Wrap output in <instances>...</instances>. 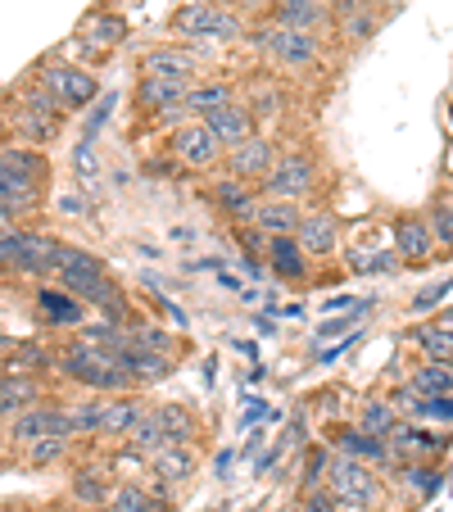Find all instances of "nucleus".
<instances>
[{"instance_id":"nucleus-1","label":"nucleus","mask_w":453,"mask_h":512,"mask_svg":"<svg viewBox=\"0 0 453 512\" xmlns=\"http://www.w3.org/2000/svg\"><path fill=\"white\" fill-rule=\"evenodd\" d=\"M0 109L10 114V127H14V141L23 145H37V150H46V145H55L59 136H64L68 127V114L59 109V100L50 96V91H41L37 82L23 73L14 87L0 91Z\"/></svg>"},{"instance_id":"nucleus-2","label":"nucleus","mask_w":453,"mask_h":512,"mask_svg":"<svg viewBox=\"0 0 453 512\" xmlns=\"http://www.w3.org/2000/svg\"><path fill=\"white\" fill-rule=\"evenodd\" d=\"M55 381L82 390V395H127V390H136L132 377L118 368L114 358L82 345L78 336L55 340Z\"/></svg>"},{"instance_id":"nucleus-3","label":"nucleus","mask_w":453,"mask_h":512,"mask_svg":"<svg viewBox=\"0 0 453 512\" xmlns=\"http://www.w3.org/2000/svg\"><path fill=\"white\" fill-rule=\"evenodd\" d=\"M254 19L236 10H218L209 0H182L168 19V32L177 41H191V46H245L250 41Z\"/></svg>"},{"instance_id":"nucleus-4","label":"nucleus","mask_w":453,"mask_h":512,"mask_svg":"<svg viewBox=\"0 0 453 512\" xmlns=\"http://www.w3.org/2000/svg\"><path fill=\"white\" fill-rule=\"evenodd\" d=\"M245 46L259 50V55L268 59V68H277V73H313V68H322V59H327V37L277 28V23H268V19L254 23Z\"/></svg>"},{"instance_id":"nucleus-5","label":"nucleus","mask_w":453,"mask_h":512,"mask_svg":"<svg viewBox=\"0 0 453 512\" xmlns=\"http://www.w3.org/2000/svg\"><path fill=\"white\" fill-rule=\"evenodd\" d=\"M28 78L37 82L41 91H50V96L59 100V109L64 114H78V109H91L105 91H100V73H91V68H78L68 64V59H59L55 50L50 55H41L37 64L28 68Z\"/></svg>"},{"instance_id":"nucleus-6","label":"nucleus","mask_w":453,"mask_h":512,"mask_svg":"<svg viewBox=\"0 0 453 512\" xmlns=\"http://www.w3.org/2000/svg\"><path fill=\"white\" fill-rule=\"evenodd\" d=\"M327 494L336 499L340 512H376L381 508V494H386V481L381 472L358 458H345V454H331L327 463Z\"/></svg>"},{"instance_id":"nucleus-7","label":"nucleus","mask_w":453,"mask_h":512,"mask_svg":"<svg viewBox=\"0 0 453 512\" xmlns=\"http://www.w3.org/2000/svg\"><path fill=\"white\" fill-rule=\"evenodd\" d=\"M322 186V164L313 150H304V145H286L277 155V164H272V173L259 182V195H268V200H290V204H304L313 200Z\"/></svg>"},{"instance_id":"nucleus-8","label":"nucleus","mask_w":453,"mask_h":512,"mask_svg":"<svg viewBox=\"0 0 453 512\" xmlns=\"http://www.w3.org/2000/svg\"><path fill=\"white\" fill-rule=\"evenodd\" d=\"M59 254V236L41 232V227H19L0 241V268L23 281H50Z\"/></svg>"},{"instance_id":"nucleus-9","label":"nucleus","mask_w":453,"mask_h":512,"mask_svg":"<svg viewBox=\"0 0 453 512\" xmlns=\"http://www.w3.org/2000/svg\"><path fill=\"white\" fill-rule=\"evenodd\" d=\"M136 68L150 73V78H168V82H186V87H191V82L209 78V46H191V41H159V46L141 50Z\"/></svg>"},{"instance_id":"nucleus-10","label":"nucleus","mask_w":453,"mask_h":512,"mask_svg":"<svg viewBox=\"0 0 453 512\" xmlns=\"http://www.w3.org/2000/svg\"><path fill=\"white\" fill-rule=\"evenodd\" d=\"M168 155L177 159L182 173H222V150L218 136L204 127V118H186L168 132Z\"/></svg>"},{"instance_id":"nucleus-11","label":"nucleus","mask_w":453,"mask_h":512,"mask_svg":"<svg viewBox=\"0 0 453 512\" xmlns=\"http://www.w3.org/2000/svg\"><path fill=\"white\" fill-rule=\"evenodd\" d=\"M78 440L73 435V422H68V404L64 399H46V404L28 408V413H19L14 422H5V445L10 449H32L37 440Z\"/></svg>"},{"instance_id":"nucleus-12","label":"nucleus","mask_w":453,"mask_h":512,"mask_svg":"<svg viewBox=\"0 0 453 512\" xmlns=\"http://www.w3.org/2000/svg\"><path fill=\"white\" fill-rule=\"evenodd\" d=\"M281 150H286V145H281L272 132H254L250 141H241L236 150H227V155H222V173L236 177V182H254V186H259L263 177L272 173V164H277Z\"/></svg>"},{"instance_id":"nucleus-13","label":"nucleus","mask_w":453,"mask_h":512,"mask_svg":"<svg viewBox=\"0 0 453 512\" xmlns=\"http://www.w3.org/2000/svg\"><path fill=\"white\" fill-rule=\"evenodd\" d=\"M32 318H37L41 331H78L87 322V304L78 295H68L55 281H37L32 290Z\"/></svg>"},{"instance_id":"nucleus-14","label":"nucleus","mask_w":453,"mask_h":512,"mask_svg":"<svg viewBox=\"0 0 453 512\" xmlns=\"http://www.w3.org/2000/svg\"><path fill=\"white\" fill-rule=\"evenodd\" d=\"M182 100H186V82H168V78H150V73H141V78H136V87H132L136 114L155 118L159 127H164V123H173V127L186 123Z\"/></svg>"},{"instance_id":"nucleus-15","label":"nucleus","mask_w":453,"mask_h":512,"mask_svg":"<svg viewBox=\"0 0 453 512\" xmlns=\"http://www.w3.org/2000/svg\"><path fill=\"white\" fill-rule=\"evenodd\" d=\"M390 236H395V254L399 263H408V268H426V263H435V254H440V245H435L431 227H426L422 209H404L395 213V223H390Z\"/></svg>"},{"instance_id":"nucleus-16","label":"nucleus","mask_w":453,"mask_h":512,"mask_svg":"<svg viewBox=\"0 0 453 512\" xmlns=\"http://www.w3.org/2000/svg\"><path fill=\"white\" fill-rule=\"evenodd\" d=\"M331 454L358 458V463L376 467V472H395V467H399V458H395V449H390V440L358 431L354 422H345V426H336V431H331Z\"/></svg>"},{"instance_id":"nucleus-17","label":"nucleus","mask_w":453,"mask_h":512,"mask_svg":"<svg viewBox=\"0 0 453 512\" xmlns=\"http://www.w3.org/2000/svg\"><path fill=\"white\" fill-rule=\"evenodd\" d=\"M73 37L87 41V46H96V50H105V55H114L118 46L132 41V23H127V14H118L114 5H91V10L78 19Z\"/></svg>"},{"instance_id":"nucleus-18","label":"nucleus","mask_w":453,"mask_h":512,"mask_svg":"<svg viewBox=\"0 0 453 512\" xmlns=\"http://www.w3.org/2000/svg\"><path fill=\"white\" fill-rule=\"evenodd\" d=\"M259 186L254 182H236V177H227V173H218L209 182V204H213V213H218L222 223H236V227H245L254 218V209H259Z\"/></svg>"},{"instance_id":"nucleus-19","label":"nucleus","mask_w":453,"mask_h":512,"mask_svg":"<svg viewBox=\"0 0 453 512\" xmlns=\"http://www.w3.org/2000/svg\"><path fill=\"white\" fill-rule=\"evenodd\" d=\"M386 440H390L399 463H435V458L444 454V435L426 422H413V417H399L395 431H390Z\"/></svg>"},{"instance_id":"nucleus-20","label":"nucleus","mask_w":453,"mask_h":512,"mask_svg":"<svg viewBox=\"0 0 453 512\" xmlns=\"http://www.w3.org/2000/svg\"><path fill=\"white\" fill-rule=\"evenodd\" d=\"M145 413H150V399H145V390H127V395H105V413H100V431H96V440L123 445V440L136 431V422H141Z\"/></svg>"},{"instance_id":"nucleus-21","label":"nucleus","mask_w":453,"mask_h":512,"mask_svg":"<svg viewBox=\"0 0 453 512\" xmlns=\"http://www.w3.org/2000/svg\"><path fill=\"white\" fill-rule=\"evenodd\" d=\"M195 472H200V454H195V445H168L159 449V454L145 458V476H155V490H177V485L195 481Z\"/></svg>"},{"instance_id":"nucleus-22","label":"nucleus","mask_w":453,"mask_h":512,"mask_svg":"<svg viewBox=\"0 0 453 512\" xmlns=\"http://www.w3.org/2000/svg\"><path fill=\"white\" fill-rule=\"evenodd\" d=\"M263 19L277 23V28L318 32V37L336 32V19H331V5H327V0H286V5H272V10L263 14Z\"/></svg>"},{"instance_id":"nucleus-23","label":"nucleus","mask_w":453,"mask_h":512,"mask_svg":"<svg viewBox=\"0 0 453 512\" xmlns=\"http://www.w3.org/2000/svg\"><path fill=\"white\" fill-rule=\"evenodd\" d=\"M263 268L277 281H286V286H304L313 277V259L304 254V245L295 236H272L268 250H263Z\"/></svg>"},{"instance_id":"nucleus-24","label":"nucleus","mask_w":453,"mask_h":512,"mask_svg":"<svg viewBox=\"0 0 453 512\" xmlns=\"http://www.w3.org/2000/svg\"><path fill=\"white\" fill-rule=\"evenodd\" d=\"M114 490H118L114 467L82 463V467H73V476H68V494H73V503H78L82 512H91V508H109Z\"/></svg>"},{"instance_id":"nucleus-25","label":"nucleus","mask_w":453,"mask_h":512,"mask_svg":"<svg viewBox=\"0 0 453 512\" xmlns=\"http://www.w3.org/2000/svg\"><path fill=\"white\" fill-rule=\"evenodd\" d=\"M0 204L14 213V218H37L41 209H50V186H37L28 182L23 173H14V168L0 164Z\"/></svg>"},{"instance_id":"nucleus-26","label":"nucleus","mask_w":453,"mask_h":512,"mask_svg":"<svg viewBox=\"0 0 453 512\" xmlns=\"http://www.w3.org/2000/svg\"><path fill=\"white\" fill-rule=\"evenodd\" d=\"M55 399V381L46 377H0V426L14 422L19 413Z\"/></svg>"},{"instance_id":"nucleus-27","label":"nucleus","mask_w":453,"mask_h":512,"mask_svg":"<svg viewBox=\"0 0 453 512\" xmlns=\"http://www.w3.org/2000/svg\"><path fill=\"white\" fill-rule=\"evenodd\" d=\"M236 100H241V82L222 78V73H209V78H200V82H191V87H186L182 114L186 118H209L213 109L236 105Z\"/></svg>"},{"instance_id":"nucleus-28","label":"nucleus","mask_w":453,"mask_h":512,"mask_svg":"<svg viewBox=\"0 0 453 512\" xmlns=\"http://www.w3.org/2000/svg\"><path fill=\"white\" fill-rule=\"evenodd\" d=\"M0 363H5V377H46V381H55V345H50V340H37V336L14 340L10 354L0 358Z\"/></svg>"},{"instance_id":"nucleus-29","label":"nucleus","mask_w":453,"mask_h":512,"mask_svg":"<svg viewBox=\"0 0 453 512\" xmlns=\"http://www.w3.org/2000/svg\"><path fill=\"white\" fill-rule=\"evenodd\" d=\"M114 363L132 377V386L136 390H150V386H159V381H168L177 372V358H168V354H150V349H136V345H123L114 354Z\"/></svg>"},{"instance_id":"nucleus-30","label":"nucleus","mask_w":453,"mask_h":512,"mask_svg":"<svg viewBox=\"0 0 453 512\" xmlns=\"http://www.w3.org/2000/svg\"><path fill=\"white\" fill-rule=\"evenodd\" d=\"M295 241L304 245L309 259H331L340 250V218L331 209H304V223H299Z\"/></svg>"},{"instance_id":"nucleus-31","label":"nucleus","mask_w":453,"mask_h":512,"mask_svg":"<svg viewBox=\"0 0 453 512\" xmlns=\"http://www.w3.org/2000/svg\"><path fill=\"white\" fill-rule=\"evenodd\" d=\"M204 127H209L213 136H218V145L222 150H236L241 141H250L254 132H263L259 127V118L245 109V100H236V105H222V109H213L209 118H204Z\"/></svg>"},{"instance_id":"nucleus-32","label":"nucleus","mask_w":453,"mask_h":512,"mask_svg":"<svg viewBox=\"0 0 453 512\" xmlns=\"http://www.w3.org/2000/svg\"><path fill=\"white\" fill-rule=\"evenodd\" d=\"M241 100H245V109H250V114L259 118V123H277V118L290 109L286 87H281V82L272 78V73H259V78H250V82H245Z\"/></svg>"},{"instance_id":"nucleus-33","label":"nucleus","mask_w":453,"mask_h":512,"mask_svg":"<svg viewBox=\"0 0 453 512\" xmlns=\"http://www.w3.org/2000/svg\"><path fill=\"white\" fill-rule=\"evenodd\" d=\"M299 223H304V204H290V200H268L263 195L259 209H254L250 227L254 232H263L272 241V236H295Z\"/></svg>"},{"instance_id":"nucleus-34","label":"nucleus","mask_w":453,"mask_h":512,"mask_svg":"<svg viewBox=\"0 0 453 512\" xmlns=\"http://www.w3.org/2000/svg\"><path fill=\"white\" fill-rule=\"evenodd\" d=\"M0 164L14 168V173H23L28 182H37V186H50V177H55L46 150H37V145H23V141H5V145H0Z\"/></svg>"},{"instance_id":"nucleus-35","label":"nucleus","mask_w":453,"mask_h":512,"mask_svg":"<svg viewBox=\"0 0 453 512\" xmlns=\"http://www.w3.org/2000/svg\"><path fill=\"white\" fill-rule=\"evenodd\" d=\"M109 512H173V499L145 481H118Z\"/></svg>"},{"instance_id":"nucleus-36","label":"nucleus","mask_w":453,"mask_h":512,"mask_svg":"<svg viewBox=\"0 0 453 512\" xmlns=\"http://www.w3.org/2000/svg\"><path fill=\"white\" fill-rule=\"evenodd\" d=\"M127 345L150 349V354H168V358H182L186 354V340L177 336L173 327H164V322H145V318L127 327Z\"/></svg>"},{"instance_id":"nucleus-37","label":"nucleus","mask_w":453,"mask_h":512,"mask_svg":"<svg viewBox=\"0 0 453 512\" xmlns=\"http://www.w3.org/2000/svg\"><path fill=\"white\" fill-rule=\"evenodd\" d=\"M150 413L159 417L168 445H195L200 440V413L191 404H150Z\"/></svg>"},{"instance_id":"nucleus-38","label":"nucleus","mask_w":453,"mask_h":512,"mask_svg":"<svg viewBox=\"0 0 453 512\" xmlns=\"http://www.w3.org/2000/svg\"><path fill=\"white\" fill-rule=\"evenodd\" d=\"M422 218H426V227H431L440 254H453V191H449V186H440V191L426 200Z\"/></svg>"},{"instance_id":"nucleus-39","label":"nucleus","mask_w":453,"mask_h":512,"mask_svg":"<svg viewBox=\"0 0 453 512\" xmlns=\"http://www.w3.org/2000/svg\"><path fill=\"white\" fill-rule=\"evenodd\" d=\"M413 345H417V354L426 358V363H449L453 368V327L449 322H422V327L413 331Z\"/></svg>"},{"instance_id":"nucleus-40","label":"nucleus","mask_w":453,"mask_h":512,"mask_svg":"<svg viewBox=\"0 0 453 512\" xmlns=\"http://www.w3.org/2000/svg\"><path fill=\"white\" fill-rule=\"evenodd\" d=\"M395 422H399V413H395V404H390L386 395H372V399H363V404H358V417H354V426H358V431H367V435H381V440H386V435L395 431Z\"/></svg>"},{"instance_id":"nucleus-41","label":"nucleus","mask_w":453,"mask_h":512,"mask_svg":"<svg viewBox=\"0 0 453 512\" xmlns=\"http://www.w3.org/2000/svg\"><path fill=\"white\" fill-rule=\"evenodd\" d=\"M64 404H68V422H73V435H78V440H96L100 413H105V395H78V399H64Z\"/></svg>"},{"instance_id":"nucleus-42","label":"nucleus","mask_w":453,"mask_h":512,"mask_svg":"<svg viewBox=\"0 0 453 512\" xmlns=\"http://www.w3.org/2000/svg\"><path fill=\"white\" fill-rule=\"evenodd\" d=\"M68 168H73V177H78V186L82 191H96L100 186V173H105V164H100V150H96V141H87L82 136L78 145H73V155H68Z\"/></svg>"},{"instance_id":"nucleus-43","label":"nucleus","mask_w":453,"mask_h":512,"mask_svg":"<svg viewBox=\"0 0 453 512\" xmlns=\"http://www.w3.org/2000/svg\"><path fill=\"white\" fill-rule=\"evenodd\" d=\"M408 381H413V390L422 399H444L453 395V368L449 363H422V368L408 372Z\"/></svg>"},{"instance_id":"nucleus-44","label":"nucleus","mask_w":453,"mask_h":512,"mask_svg":"<svg viewBox=\"0 0 453 512\" xmlns=\"http://www.w3.org/2000/svg\"><path fill=\"white\" fill-rule=\"evenodd\" d=\"M50 209H55V218H68V223H87L91 218V195L82 191V186H50Z\"/></svg>"},{"instance_id":"nucleus-45","label":"nucleus","mask_w":453,"mask_h":512,"mask_svg":"<svg viewBox=\"0 0 453 512\" xmlns=\"http://www.w3.org/2000/svg\"><path fill=\"white\" fill-rule=\"evenodd\" d=\"M390 476H395V481L404 485L408 494H417V499H426V494H431L435 485H440V476H444V472H440V467H435V463H399Z\"/></svg>"},{"instance_id":"nucleus-46","label":"nucleus","mask_w":453,"mask_h":512,"mask_svg":"<svg viewBox=\"0 0 453 512\" xmlns=\"http://www.w3.org/2000/svg\"><path fill=\"white\" fill-rule=\"evenodd\" d=\"M132 454H141V458H150V454H159V449H168V435H164V426H159V417L155 413H145L141 422H136V431L123 440Z\"/></svg>"},{"instance_id":"nucleus-47","label":"nucleus","mask_w":453,"mask_h":512,"mask_svg":"<svg viewBox=\"0 0 453 512\" xmlns=\"http://www.w3.org/2000/svg\"><path fill=\"white\" fill-rule=\"evenodd\" d=\"M68 454H73V440H37L32 449H23V463L32 467V472H46V467H59V463H68Z\"/></svg>"},{"instance_id":"nucleus-48","label":"nucleus","mask_w":453,"mask_h":512,"mask_svg":"<svg viewBox=\"0 0 453 512\" xmlns=\"http://www.w3.org/2000/svg\"><path fill=\"white\" fill-rule=\"evenodd\" d=\"M349 268L363 272V277H376V272H395L399 268V254H395V245H381V250H372V254L349 250Z\"/></svg>"},{"instance_id":"nucleus-49","label":"nucleus","mask_w":453,"mask_h":512,"mask_svg":"<svg viewBox=\"0 0 453 512\" xmlns=\"http://www.w3.org/2000/svg\"><path fill=\"white\" fill-rule=\"evenodd\" d=\"M381 28V10H363V14H349V19H340L336 23V32H340V41H367L372 32Z\"/></svg>"},{"instance_id":"nucleus-50","label":"nucleus","mask_w":453,"mask_h":512,"mask_svg":"<svg viewBox=\"0 0 453 512\" xmlns=\"http://www.w3.org/2000/svg\"><path fill=\"white\" fill-rule=\"evenodd\" d=\"M386 399H390V404H395V413L399 417H417V408H422V395H417V390H413V381H399V386H390L386 390Z\"/></svg>"},{"instance_id":"nucleus-51","label":"nucleus","mask_w":453,"mask_h":512,"mask_svg":"<svg viewBox=\"0 0 453 512\" xmlns=\"http://www.w3.org/2000/svg\"><path fill=\"white\" fill-rule=\"evenodd\" d=\"M114 105H118V96H114V91H109V96H100L96 105H91L87 123H82V127H87V141H96V136L105 132V123H109V114H114Z\"/></svg>"},{"instance_id":"nucleus-52","label":"nucleus","mask_w":453,"mask_h":512,"mask_svg":"<svg viewBox=\"0 0 453 512\" xmlns=\"http://www.w3.org/2000/svg\"><path fill=\"white\" fill-rule=\"evenodd\" d=\"M290 512H340V508H336V499L327 494V485H318V490H299V499H295V508Z\"/></svg>"},{"instance_id":"nucleus-53","label":"nucleus","mask_w":453,"mask_h":512,"mask_svg":"<svg viewBox=\"0 0 453 512\" xmlns=\"http://www.w3.org/2000/svg\"><path fill=\"white\" fill-rule=\"evenodd\" d=\"M453 290V281H435V286H426V290H417L413 295V313H426V309H435V304L444 300Z\"/></svg>"},{"instance_id":"nucleus-54","label":"nucleus","mask_w":453,"mask_h":512,"mask_svg":"<svg viewBox=\"0 0 453 512\" xmlns=\"http://www.w3.org/2000/svg\"><path fill=\"white\" fill-rule=\"evenodd\" d=\"M209 5H218V10H236V14H245V19H263V14H268L263 0H209Z\"/></svg>"},{"instance_id":"nucleus-55","label":"nucleus","mask_w":453,"mask_h":512,"mask_svg":"<svg viewBox=\"0 0 453 512\" xmlns=\"http://www.w3.org/2000/svg\"><path fill=\"white\" fill-rule=\"evenodd\" d=\"M19 223H23V218H14V213L5 209V204H0V241H5L10 232H19Z\"/></svg>"},{"instance_id":"nucleus-56","label":"nucleus","mask_w":453,"mask_h":512,"mask_svg":"<svg viewBox=\"0 0 453 512\" xmlns=\"http://www.w3.org/2000/svg\"><path fill=\"white\" fill-rule=\"evenodd\" d=\"M345 331H349V318H345V322H327V327H322V331H318V340H331V336H345Z\"/></svg>"},{"instance_id":"nucleus-57","label":"nucleus","mask_w":453,"mask_h":512,"mask_svg":"<svg viewBox=\"0 0 453 512\" xmlns=\"http://www.w3.org/2000/svg\"><path fill=\"white\" fill-rule=\"evenodd\" d=\"M5 141H14V127H10V114L0 109V145H5Z\"/></svg>"},{"instance_id":"nucleus-58","label":"nucleus","mask_w":453,"mask_h":512,"mask_svg":"<svg viewBox=\"0 0 453 512\" xmlns=\"http://www.w3.org/2000/svg\"><path fill=\"white\" fill-rule=\"evenodd\" d=\"M10 345H14V336H5V331H0V358L10 354Z\"/></svg>"},{"instance_id":"nucleus-59","label":"nucleus","mask_w":453,"mask_h":512,"mask_svg":"<svg viewBox=\"0 0 453 512\" xmlns=\"http://www.w3.org/2000/svg\"><path fill=\"white\" fill-rule=\"evenodd\" d=\"M263 5H268V10H272V5H286V0H263Z\"/></svg>"},{"instance_id":"nucleus-60","label":"nucleus","mask_w":453,"mask_h":512,"mask_svg":"<svg viewBox=\"0 0 453 512\" xmlns=\"http://www.w3.org/2000/svg\"><path fill=\"white\" fill-rule=\"evenodd\" d=\"M440 322H449V327H453V309H449V313H444V318H440Z\"/></svg>"},{"instance_id":"nucleus-61","label":"nucleus","mask_w":453,"mask_h":512,"mask_svg":"<svg viewBox=\"0 0 453 512\" xmlns=\"http://www.w3.org/2000/svg\"><path fill=\"white\" fill-rule=\"evenodd\" d=\"M0 272H5V268H0Z\"/></svg>"}]
</instances>
